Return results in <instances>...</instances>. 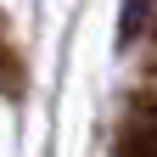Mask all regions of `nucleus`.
I'll list each match as a JSON object with an SVG mask.
<instances>
[{
    "mask_svg": "<svg viewBox=\"0 0 157 157\" xmlns=\"http://www.w3.org/2000/svg\"><path fill=\"white\" fill-rule=\"evenodd\" d=\"M0 95H6V101H17V95H23V56L11 51L6 17H0Z\"/></svg>",
    "mask_w": 157,
    "mask_h": 157,
    "instance_id": "1",
    "label": "nucleus"
}]
</instances>
